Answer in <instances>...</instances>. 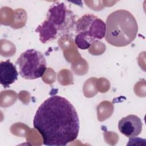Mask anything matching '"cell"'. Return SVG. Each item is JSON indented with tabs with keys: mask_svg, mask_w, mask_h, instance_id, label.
<instances>
[{
	"mask_svg": "<svg viewBox=\"0 0 146 146\" xmlns=\"http://www.w3.org/2000/svg\"><path fill=\"white\" fill-rule=\"evenodd\" d=\"M17 68L9 59L0 63V83L4 88H7L18 79Z\"/></svg>",
	"mask_w": 146,
	"mask_h": 146,
	"instance_id": "obj_7",
	"label": "cell"
},
{
	"mask_svg": "<svg viewBox=\"0 0 146 146\" xmlns=\"http://www.w3.org/2000/svg\"><path fill=\"white\" fill-rule=\"evenodd\" d=\"M15 64L19 66V73L21 77L29 80L41 78L47 68L44 56L35 49H28L23 52Z\"/></svg>",
	"mask_w": 146,
	"mask_h": 146,
	"instance_id": "obj_5",
	"label": "cell"
},
{
	"mask_svg": "<svg viewBox=\"0 0 146 146\" xmlns=\"http://www.w3.org/2000/svg\"><path fill=\"white\" fill-rule=\"evenodd\" d=\"M74 13L63 2H55L48 9L46 19L35 29L39 40L45 43L71 32L75 28Z\"/></svg>",
	"mask_w": 146,
	"mask_h": 146,
	"instance_id": "obj_2",
	"label": "cell"
},
{
	"mask_svg": "<svg viewBox=\"0 0 146 146\" xmlns=\"http://www.w3.org/2000/svg\"><path fill=\"white\" fill-rule=\"evenodd\" d=\"M33 126L41 135L43 144L65 146L74 141L79 131V119L73 105L66 98L52 95L38 107Z\"/></svg>",
	"mask_w": 146,
	"mask_h": 146,
	"instance_id": "obj_1",
	"label": "cell"
},
{
	"mask_svg": "<svg viewBox=\"0 0 146 146\" xmlns=\"http://www.w3.org/2000/svg\"><path fill=\"white\" fill-rule=\"evenodd\" d=\"M120 132L127 137L137 136L142 131L143 123L139 117L135 115H129L122 117L118 123Z\"/></svg>",
	"mask_w": 146,
	"mask_h": 146,
	"instance_id": "obj_6",
	"label": "cell"
},
{
	"mask_svg": "<svg viewBox=\"0 0 146 146\" xmlns=\"http://www.w3.org/2000/svg\"><path fill=\"white\" fill-rule=\"evenodd\" d=\"M106 25L96 15L86 14L76 22L75 43L81 50L88 48L96 39L105 37Z\"/></svg>",
	"mask_w": 146,
	"mask_h": 146,
	"instance_id": "obj_4",
	"label": "cell"
},
{
	"mask_svg": "<svg viewBox=\"0 0 146 146\" xmlns=\"http://www.w3.org/2000/svg\"><path fill=\"white\" fill-rule=\"evenodd\" d=\"M105 39L115 47H124L132 42L138 32V25L134 16L126 10H117L107 18Z\"/></svg>",
	"mask_w": 146,
	"mask_h": 146,
	"instance_id": "obj_3",
	"label": "cell"
}]
</instances>
